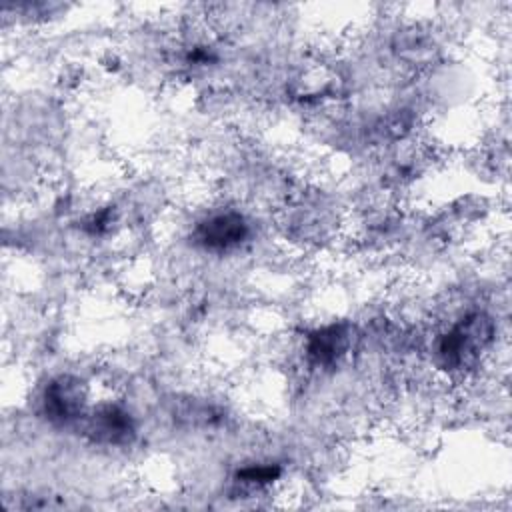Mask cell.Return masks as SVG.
I'll return each mask as SVG.
<instances>
[{"label": "cell", "mask_w": 512, "mask_h": 512, "mask_svg": "<svg viewBox=\"0 0 512 512\" xmlns=\"http://www.w3.org/2000/svg\"><path fill=\"white\" fill-rule=\"evenodd\" d=\"M250 234L248 220L234 210L216 212L202 220L196 230V242L210 252H228L238 248Z\"/></svg>", "instance_id": "7a4b0ae2"}, {"label": "cell", "mask_w": 512, "mask_h": 512, "mask_svg": "<svg viewBox=\"0 0 512 512\" xmlns=\"http://www.w3.org/2000/svg\"><path fill=\"white\" fill-rule=\"evenodd\" d=\"M492 334V320L484 312H472L442 334L438 356L450 368H464L492 342Z\"/></svg>", "instance_id": "6da1fadb"}, {"label": "cell", "mask_w": 512, "mask_h": 512, "mask_svg": "<svg viewBox=\"0 0 512 512\" xmlns=\"http://www.w3.org/2000/svg\"><path fill=\"white\" fill-rule=\"evenodd\" d=\"M92 438L102 444H124L132 438L134 426L130 414H126L118 406L100 408L90 420Z\"/></svg>", "instance_id": "5b68a950"}, {"label": "cell", "mask_w": 512, "mask_h": 512, "mask_svg": "<svg viewBox=\"0 0 512 512\" xmlns=\"http://www.w3.org/2000/svg\"><path fill=\"white\" fill-rule=\"evenodd\" d=\"M86 406L84 382L74 376L54 378L44 392V412L52 422L68 424L82 416Z\"/></svg>", "instance_id": "3957f363"}, {"label": "cell", "mask_w": 512, "mask_h": 512, "mask_svg": "<svg viewBox=\"0 0 512 512\" xmlns=\"http://www.w3.org/2000/svg\"><path fill=\"white\" fill-rule=\"evenodd\" d=\"M350 344V336L344 324H332L322 330H316L308 336L306 356L316 366H330L340 356L346 354Z\"/></svg>", "instance_id": "277c9868"}]
</instances>
